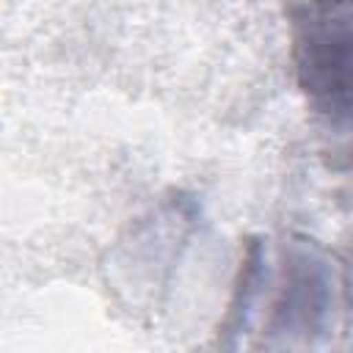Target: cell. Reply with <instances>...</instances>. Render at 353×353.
Here are the masks:
<instances>
[{"label":"cell","instance_id":"obj_1","mask_svg":"<svg viewBox=\"0 0 353 353\" xmlns=\"http://www.w3.org/2000/svg\"><path fill=\"white\" fill-rule=\"evenodd\" d=\"M350 312L347 265L314 237L273 234L248 245L223 331L232 347L314 350L336 345Z\"/></svg>","mask_w":353,"mask_h":353},{"label":"cell","instance_id":"obj_2","mask_svg":"<svg viewBox=\"0 0 353 353\" xmlns=\"http://www.w3.org/2000/svg\"><path fill=\"white\" fill-rule=\"evenodd\" d=\"M290 63L314 127L353 141V0H298L290 8Z\"/></svg>","mask_w":353,"mask_h":353}]
</instances>
